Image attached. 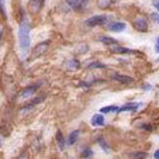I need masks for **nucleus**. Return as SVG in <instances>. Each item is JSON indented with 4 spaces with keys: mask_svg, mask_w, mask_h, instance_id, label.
<instances>
[{
    "mask_svg": "<svg viewBox=\"0 0 159 159\" xmlns=\"http://www.w3.org/2000/svg\"><path fill=\"white\" fill-rule=\"evenodd\" d=\"M39 2H41V3H45V0H39Z\"/></svg>",
    "mask_w": 159,
    "mask_h": 159,
    "instance_id": "28",
    "label": "nucleus"
},
{
    "mask_svg": "<svg viewBox=\"0 0 159 159\" xmlns=\"http://www.w3.org/2000/svg\"><path fill=\"white\" fill-rule=\"evenodd\" d=\"M153 7H155L156 11L159 13V2H153Z\"/></svg>",
    "mask_w": 159,
    "mask_h": 159,
    "instance_id": "24",
    "label": "nucleus"
},
{
    "mask_svg": "<svg viewBox=\"0 0 159 159\" xmlns=\"http://www.w3.org/2000/svg\"><path fill=\"white\" fill-rule=\"evenodd\" d=\"M113 4V0H97V7L100 10H106Z\"/></svg>",
    "mask_w": 159,
    "mask_h": 159,
    "instance_id": "16",
    "label": "nucleus"
},
{
    "mask_svg": "<svg viewBox=\"0 0 159 159\" xmlns=\"http://www.w3.org/2000/svg\"><path fill=\"white\" fill-rule=\"evenodd\" d=\"M2 35H3V27H2V24H0V38H2Z\"/></svg>",
    "mask_w": 159,
    "mask_h": 159,
    "instance_id": "27",
    "label": "nucleus"
},
{
    "mask_svg": "<svg viewBox=\"0 0 159 159\" xmlns=\"http://www.w3.org/2000/svg\"><path fill=\"white\" fill-rule=\"evenodd\" d=\"M158 61H159V58H158Z\"/></svg>",
    "mask_w": 159,
    "mask_h": 159,
    "instance_id": "29",
    "label": "nucleus"
},
{
    "mask_svg": "<svg viewBox=\"0 0 159 159\" xmlns=\"http://www.w3.org/2000/svg\"><path fill=\"white\" fill-rule=\"evenodd\" d=\"M92 155H93V151L90 149V148H87V149H84L83 152H82V156H83L84 159H86V158H90Z\"/></svg>",
    "mask_w": 159,
    "mask_h": 159,
    "instance_id": "20",
    "label": "nucleus"
},
{
    "mask_svg": "<svg viewBox=\"0 0 159 159\" xmlns=\"http://www.w3.org/2000/svg\"><path fill=\"white\" fill-rule=\"evenodd\" d=\"M79 138V131H72L68 137V145H73Z\"/></svg>",
    "mask_w": 159,
    "mask_h": 159,
    "instance_id": "17",
    "label": "nucleus"
},
{
    "mask_svg": "<svg viewBox=\"0 0 159 159\" xmlns=\"http://www.w3.org/2000/svg\"><path fill=\"white\" fill-rule=\"evenodd\" d=\"M110 51L114 52V54H128V55H137L138 52L134 51V49H129V48H125V47H120V45H111L110 47Z\"/></svg>",
    "mask_w": 159,
    "mask_h": 159,
    "instance_id": "7",
    "label": "nucleus"
},
{
    "mask_svg": "<svg viewBox=\"0 0 159 159\" xmlns=\"http://www.w3.org/2000/svg\"><path fill=\"white\" fill-rule=\"evenodd\" d=\"M153 158H155V159H159V149L156 151L155 153H153Z\"/></svg>",
    "mask_w": 159,
    "mask_h": 159,
    "instance_id": "26",
    "label": "nucleus"
},
{
    "mask_svg": "<svg viewBox=\"0 0 159 159\" xmlns=\"http://www.w3.org/2000/svg\"><path fill=\"white\" fill-rule=\"evenodd\" d=\"M113 111H114V113H117L118 111V106H106V107H102L100 108V113H102V114H108V113H113Z\"/></svg>",
    "mask_w": 159,
    "mask_h": 159,
    "instance_id": "15",
    "label": "nucleus"
},
{
    "mask_svg": "<svg viewBox=\"0 0 159 159\" xmlns=\"http://www.w3.org/2000/svg\"><path fill=\"white\" fill-rule=\"evenodd\" d=\"M0 13L3 14V17H6V7H4V0H0Z\"/></svg>",
    "mask_w": 159,
    "mask_h": 159,
    "instance_id": "21",
    "label": "nucleus"
},
{
    "mask_svg": "<svg viewBox=\"0 0 159 159\" xmlns=\"http://www.w3.org/2000/svg\"><path fill=\"white\" fill-rule=\"evenodd\" d=\"M132 156H134L135 159H144L145 156H147V153H144V152H138V153H134Z\"/></svg>",
    "mask_w": 159,
    "mask_h": 159,
    "instance_id": "22",
    "label": "nucleus"
},
{
    "mask_svg": "<svg viewBox=\"0 0 159 159\" xmlns=\"http://www.w3.org/2000/svg\"><path fill=\"white\" fill-rule=\"evenodd\" d=\"M87 49H89V47H87L84 42H82V44H79L75 48V52L76 54H84V52H87Z\"/></svg>",
    "mask_w": 159,
    "mask_h": 159,
    "instance_id": "19",
    "label": "nucleus"
},
{
    "mask_svg": "<svg viewBox=\"0 0 159 159\" xmlns=\"http://www.w3.org/2000/svg\"><path fill=\"white\" fill-rule=\"evenodd\" d=\"M80 66V62H79L78 59H75V58H72V59L69 61H66L65 62V68L66 69H69V70H76Z\"/></svg>",
    "mask_w": 159,
    "mask_h": 159,
    "instance_id": "12",
    "label": "nucleus"
},
{
    "mask_svg": "<svg viewBox=\"0 0 159 159\" xmlns=\"http://www.w3.org/2000/svg\"><path fill=\"white\" fill-rule=\"evenodd\" d=\"M49 44H51V41H42V42H39V44H37L35 48L33 49V57L38 58V57H41V55H44L45 52L48 51Z\"/></svg>",
    "mask_w": 159,
    "mask_h": 159,
    "instance_id": "4",
    "label": "nucleus"
},
{
    "mask_svg": "<svg viewBox=\"0 0 159 159\" xmlns=\"http://www.w3.org/2000/svg\"><path fill=\"white\" fill-rule=\"evenodd\" d=\"M107 28H108V31H111V33H123V31L127 28V24L124 21H111L110 24L107 25Z\"/></svg>",
    "mask_w": 159,
    "mask_h": 159,
    "instance_id": "6",
    "label": "nucleus"
},
{
    "mask_svg": "<svg viewBox=\"0 0 159 159\" xmlns=\"http://www.w3.org/2000/svg\"><path fill=\"white\" fill-rule=\"evenodd\" d=\"M66 3L70 9L76 10V11H83L89 4V0H66Z\"/></svg>",
    "mask_w": 159,
    "mask_h": 159,
    "instance_id": "5",
    "label": "nucleus"
},
{
    "mask_svg": "<svg viewBox=\"0 0 159 159\" xmlns=\"http://www.w3.org/2000/svg\"><path fill=\"white\" fill-rule=\"evenodd\" d=\"M155 49H156V52H159V38L156 39V44H155Z\"/></svg>",
    "mask_w": 159,
    "mask_h": 159,
    "instance_id": "25",
    "label": "nucleus"
},
{
    "mask_svg": "<svg viewBox=\"0 0 159 159\" xmlns=\"http://www.w3.org/2000/svg\"><path fill=\"white\" fill-rule=\"evenodd\" d=\"M111 78L114 79L116 82H120V83H125V84H129V83H132L134 82V79L132 78H129V76H125V75H120V73H113L111 75Z\"/></svg>",
    "mask_w": 159,
    "mask_h": 159,
    "instance_id": "9",
    "label": "nucleus"
},
{
    "mask_svg": "<svg viewBox=\"0 0 159 159\" xmlns=\"http://www.w3.org/2000/svg\"><path fill=\"white\" fill-rule=\"evenodd\" d=\"M108 16L106 14H99V16H92L86 20V25L87 27H99V25H106L108 20Z\"/></svg>",
    "mask_w": 159,
    "mask_h": 159,
    "instance_id": "2",
    "label": "nucleus"
},
{
    "mask_svg": "<svg viewBox=\"0 0 159 159\" xmlns=\"http://www.w3.org/2000/svg\"><path fill=\"white\" fill-rule=\"evenodd\" d=\"M151 18H152L155 23L159 24V13H152V14H151Z\"/></svg>",
    "mask_w": 159,
    "mask_h": 159,
    "instance_id": "23",
    "label": "nucleus"
},
{
    "mask_svg": "<svg viewBox=\"0 0 159 159\" xmlns=\"http://www.w3.org/2000/svg\"><path fill=\"white\" fill-rule=\"evenodd\" d=\"M99 41L103 42V44H106V45H108V47H111V45H117V44H118L117 39L110 38V37H100Z\"/></svg>",
    "mask_w": 159,
    "mask_h": 159,
    "instance_id": "14",
    "label": "nucleus"
},
{
    "mask_svg": "<svg viewBox=\"0 0 159 159\" xmlns=\"http://www.w3.org/2000/svg\"><path fill=\"white\" fill-rule=\"evenodd\" d=\"M57 144L59 145V149H63V148H65V139H63V135L61 131L57 132Z\"/></svg>",
    "mask_w": 159,
    "mask_h": 159,
    "instance_id": "18",
    "label": "nucleus"
},
{
    "mask_svg": "<svg viewBox=\"0 0 159 159\" xmlns=\"http://www.w3.org/2000/svg\"><path fill=\"white\" fill-rule=\"evenodd\" d=\"M35 92H37V86H28V87H25V89L23 90V92H21L20 96H21V97H24V99H25V97H30L31 94H34Z\"/></svg>",
    "mask_w": 159,
    "mask_h": 159,
    "instance_id": "13",
    "label": "nucleus"
},
{
    "mask_svg": "<svg viewBox=\"0 0 159 159\" xmlns=\"http://www.w3.org/2000/svg\"><path fill=\"white\" fill-rule=\"evenodd\" d=\"M138 107H139L138 103H127V104L118 107L117 113H124V111H137L138 110Z\"/></svg>",
    "mask_w": 159,
    "mask_h": 159,
    "instance_id": "11",
    "label": "nucleus"
},
{
    "mask_svg": "<svg viewBox=\"0 0 159 159\" xmlns=\"http://www.w3.org/2000/svg\"><path fill=\"white\" fill-rule=\"evenodd\" d=\"M42 6H44V3H41L39 0H30V2H28V7H27V9L30 10V13L37 14V13H39V10L42 9Z\"/></svg>",
    "mask_w": 159,
    "mask_h": 159,
    "instance_id": "8",
    "label": "nucleus"
},
{
    "mask_svg": "<svg viewBox=\"0 0 159 159\" xmlns=\"http://www.w3.org/2000/svg\"><path fill=\"white\" fill-rule=\"evenodd\" d=\"M92 125L93 127H103L106 124V120H104V114H94L93 117H92Z\"/></svg>",
    "mask_w": 159,
    "mask_h": 159,
    "instance_id": "10",
    "label": "nucleus"
},
{
    "mask_svg": "<svg viewBox=\"0 0 159 159\" xmlns=\"http://www.w3.org/2000/svg\"><path fill=\"white\" fill-rule=\"evenodd\" d=\"M132 27H134L137 31H139V33L148 31V28H149L148 18L144 17V16H137V17L134 18V21H132Z\"/></svg>",
    "mask_w": 159,
    "mask_h": 159,
    "instance_id": "3",
    "label": "nucleus"
},
{
    "mask_svg": "<svg viewBox=\"0 0 159 159\" xmlns=\"http://www.w3.org/2000/svg\"><path fill=\"white\" fill-rule=\"evenodd\" d=\"M18 44H20V48L23 51V54H27L28 49H30V24H28L27 17L21 18L20 27H18Z\"/></svg>",
    "mask_w": 159,
    "mask_h": 159,
    "instance_id": "1",
    "label": "nucleus"
}]
</instances>
